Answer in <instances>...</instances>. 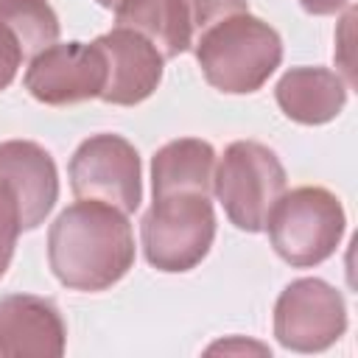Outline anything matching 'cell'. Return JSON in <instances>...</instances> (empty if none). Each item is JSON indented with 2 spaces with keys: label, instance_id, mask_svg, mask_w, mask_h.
<instances>
[{
  "label": "cell",
  "instance_id": "cell-1",
  "mask_svg": "<svg viewBox=\"0 0 358 358\" xmlns=\"http://www.w3.org/2000/svg\"><path fill=\"white\" fill-rule=\"evenodd\" d=\"M48 260L62 285L76 291H103L134 263L131 227L117 207L81 199L53 221Z\"/></svg>",
  "mask_w": 358,
  "mask_h": 358
},
{
  "label": "cell",
  "instance_id": "cell-2",
  "mask_svg": "<svg viewBox=\"0 0 358 358\" xmlns=\"http://www.w3.org/2000/svg\"><path fill=\"white\" fill-rule=\"evenodd\" d=\"M196 56L204 78L221 92H255L282 59L274 28L243 14L227 17L196 39Z\"/></svg>",
  "mask_w": 358,
  "mask_h": 358
},
{
  "label": "cell",
  "instance_id": "cell-3",
  "mask_svg": "<svg viewBox=\"0 0 358 358\" xmlns=\"http://www.w3.org/2000/svg\"><path fill=\"white\" fill-rule=\"evenodd\" d=\"M266 227L277 255L305 268L336 252L344 232V210L324 187H296L274 201Z\"/></svg>",
  "mask_w": 358,
  "mask_h": 358
},
{
  "label": "cell",
  "instance_id": "cell-4",
  "mask_svg": "<svg viewBox=\"0 0 358 358\" xmlns=\"http://www.w3.org/2000/svg\"><path fill=\"white\" fill-rule=\"evenodd\" d=\"M143 249L159 271H187L210 249L215 235L213 204L204 193L154 196L143 215Z\"/></svg>",
  "mask_w": 358,
  "mask_h": 358
},
{
  "label": "cell",
  "instance_id": "cell-5",
  "mask_svg": "<svg viewBox=\"0 0 358 358\" xmlns=\"http://www.w3.org/2000/svg\"><path fill=\"white\" fill-rule=\"evenodd\" d=\"M213 187L238 229L260 232L274 201L285 193V171L271 148L241 140L227 148Z\"/></svg>",
  "mask_w": 358,
  "mask_h": 358
},
{
  "label": "cell",
  "instance_id": "cell-6",
  "mask_svg": "<svg viewBox=\"0 0 358 358\" xmlns=\"http://www.w3.org/2000/svg\"><path fill=\"white\" fill-rule=\"evenodd\" d=\"M70 185L78 199H95L131 213L140 204V157L117 134L90 137L70 159Z\"/></svg>",
  "mask_w": 358,
  "mask_h": 358
},
{
  "label": "cell",
  "instance_id": "cell-7",
  "mask_svg": "<svg viewBox=\"0 0 358 358\" xmlns=\"http://www.w3.org/2000/svg\"><path fill=\"white\" fill-rule=\"evenodd\" d=\"M103 84H106V59L95 42L50 45L31 59V67L25 73L28 92L50 106L95 98L101 95Z\"/></svg>",
  "mask_w": 358,
  "mask_h": 358
},
{
  "label": "cell",
  "instance_id": "cell-8",
  "mask_svg": "<svg viewBox=\"0 0 358 358\" xmlns=\"http://www.w3.org/2000/svg\"><path fill=\"white\" fill-rule=\"evenodd\" d=\"M344 302L322 280H299L277 302L274 330L280 344L291 350H324L344 333Z\"/></svg>",
  "mask_w": 358,
  "mask_h": 358
},
{
  "label": "cell",
  "instance_id": "cell-9",
  "mask_svg": "<svg viewBox=\"0 0 358 358\" xmlns=\"http://www.w3.org/2000/svg\"><path fill=\"white\" fill-rule=\"evenodd\" d=\"M106 59V84L98 98L117 106L145 101L162 78V53L140 34L115 28L95 39Z\"/></svg>",
  "mask_w": 358,
  "mask_h": 358
},
{
  "label": "cell",
  "instance_id": "cell-10",
  "mask_svg": "<svg viewBox=\"0 0 358 358\" xmlns=\"http://www.w3.org/2000/svg\"><path fill=\"white\" fill-rule=\"evenodd\" d=\"M0 187H6L17 201L22 229L39 227L59 193L50 154L25 140L0 143Z\"/></svg>",
  "mask_w": 358,
  "mask_h": 358
},
{
  "label": "cell",
  "instance_id": "cell-11",
  "mask_svg": "<svg viewBox=\"0 0 358 358\" xmlns=\"http://www.w3.org/2000/svg\"><path fill=\"white\" fill-rule=\"evenodd\" d=\"M64 324L39 296L0 299V355H62Z\"/></svg>",
  "mask_w": 358,
  "mask_h": 358
},
{
  "label": "cell",
  "instance_id": "cell-12",
  "mask_svg": "<svg viewBox=\"0 0 358 358\" xmlns=\"http://www.w3.org/2000/svg\"><path fill=\"white\" fill-rule=\"evenodd\" d=\"M115 17L117 28L145 36L162 59L179 56L196 42L182 0H120L115 6Z\"/></svg>",
  "mask_w": 358,
  "mask_h": 358
},
{
  "label": "cell",
  "instance_id": "cell-13",
  "mask_svg": "<svg viewBox=\"0 0 358 358\" xmlns=\"http://www.w3.org/2000/svg\"><path fill=\"white\" fill-rule=\"evenodd\" d=\"M215 154L204 140H173L154 157V196L210 193Z\"/></svg>",
  "mask_w": 358,
  "mask_h": 358
},
{
  "label": "cell",
  "instance_id": "cell-14",
  "mask_svg": "<svg viewBox=\"0 0 358 358\" xmlns=\"http://www.w3.org/2000/svg\"><path fill=\"white\" fill-rule=\"evenodd\" d=\"M277 101L299 123H324L344 106V84L327 70L299 67L277 84Z\"/></svg>",
  "mask_w": 358,
  "mask_h": 358
},
{
  "label": "cell",
  "instance_id": "cell-15",
  "mask_svg": "<svg viewBox=\"0 0 358 358\" xmlns=\"http://www.w3.org/2000/svg\"><path fill=\"white\" fill-rule=\"evenodd\" d=\"M0 25L14 34L22 59H34L59 36V20L45 0H0Z\"/></svg>",
  "mask_w": 358,
  "mask_h": 358
},
{
  "label": "cell",
  "instance_id": "cell-16",
  "mask_svg": "<svg viewBox=\"0 0 358 358\" xmlns=\"http://www.w3.org/2000/svg\"><path fill=\"white\" fill-rule=\"evenodd\" d=\"M182 6H185V14H187L193 39H199L215 22L246 11V0H182Z\"/></svg>",
  "mask_w": 358,
  "mask_h": 358
},
{
  "label": "cell",
  "instance_id": "cell-17",
  "mask_svg": "<svg viewBox=\"0 0 358 358\" xmlns=\"http://www.w3.org/2000/svg\"><path fill=\"white\" fill-rule=\"evenodd\" d=\"M22 232V218H20V207L11 199V193L6 187H0V277L8 268L11 252H14V241Z\"/></svg>",
  "mask_w": 358,
  "mask_h": 358
},
{
  "label": "cell",
  "instance_id": "cell-18",
  "mask_svg": "<svg viewBox=\"0 0 358 358\" xmlns=\"http://www.w3.org/2000/svg\"><path fill=\"white\" fill-rule=\"evenodd\" d=\"M20 62H22V50L17 45L14 34L6 25H0V90H6L11 84Z\"/></svg>",
  "mask_w": 358,
  "mask_h": 358
},
{
  "label": "cell",
  "instance_id": "cell-19",
  "mask_svg": "<svg viewBox=\"0 0 358 358\" xmlns=\"http://www.w3.org/2000/svg\"><path fill=\"white\" fill-rule=\"evenodd\" d=\"M344 3H347V0H302L305 11H310V14H333V11H338Z\"/></svg>",
  "mask_w": 358,
  "mask_h": 358
},
{
  "label": "cell",
  "instance_id": "cell-20",
  "mask_svg": "<svg viewBox=\"0 0 358 358\" xmlns=\"http://www.w3.org/2000/svg\"><path fill=\"white\" fill-rule=\"evenodd\" d=\"M98 3H101V6H103V8H115V6H117V3H120V0H98Z\"/></svg>",
  "mask_w": 358,
  "mask_h": 358
}]
</instances>
